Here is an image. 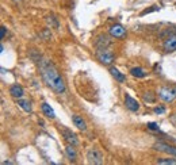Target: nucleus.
<instances>
[{
	"mask_svg": "<svg viewBox=\"0 0 176 165\" xmlns=\"http://www.w3.org/2000/svg\"><path fill=\"white\" fill-rule=\"evenodd\" d=\"M148 129H150V130H158V125L157 123H153V122H150V123H148Z\"/></svg>",
	"mask_w": 176,
	"mask_h": 165,
	"instance_id": "obj_21",
	"label": "nucleus"
},
{
	"mask_svg": "<svg viewBox=\"0 0 176 165\" xmlns=\"http://www.w3.org/2000/svg\"><path fill=\"white\" fill-rule=\"evenodd\" d=\"M130 75L137 77V79H142V77L146 76V72H145V69H142L140 67H134V68L130 69Z\"/></svg>",
	"mask_w": 176,
	"mask_h": 165,
	"instance_id": "obj_16",
	"label": "nucleus"
},
{
	"mask_svg": "<svg viewBox=\"0 0 176 165\" xmlns=\"http://www.w3.org/2000/svg\"><path fill=\"white\" fill-rule=\"evenodd\" d=\"M87 158H88V162L89 164H95V165L103 164V156H102V153L96 149V148H92V149L88 150Z\"/></svg>",
	"mask_w": 176,
	"mask_h": 165,
	"instance_id": "obj_7",
	"label": "nucleus"
},
{
	"mask_svg": "<svg viewBox=\"0 0 176 165\" xmlns=\"http://www.w3.org/2000/svg\"><path fill=\"white\" fill-rule=\"evenodd\" d=\"M153 111H154V114H164L165 112V107L164 106H158V107H154L153 108Z\"/></svg>",
	"mask_w": 176,
	"mask_h": 165,
	"instance_id": "obj_20",
	"label": "nucleus"
},
{
	"mask_svg": "<svg viewBox=\"0 0 176 165\" xmlns=\"http://www.w3.org/2000/svg\"><path fill=\"white\" fill-rule=\"evenodd\" d=\"M72 121H73V125H75L79 130H81V131L87 130V123H85L83 117H80V115H77V114H73L72 115Z\"/></svg>",
	"mask_w": 176,
	"mask_h": 165,
	"instance_id": "obj_11",
	"label": "nucleus"
},
{
	"mask_svg": "<svg viewBox=\"0 0 176 165\" xmlns=\"http://www.w3.org/2000/svg\"><path fill=\"white\" fill-rule=\"evenodd\" d=\"M110 73H111V76H113L118 82H125V81H126V76H125L122 72L118 71L117 68L111 67V68H110Z\"/></svg>",
	"mask_w": 176,
	"mask_h": 165,
	"instance_id": "obj_14",
	"label": "nucleus"
},
{
	"mask_svg": "<svg viewBox=\"0 0 176 165\" xmlns=\"http://www.w3.org/2000/svg\"><path fill=\"white\" fill-rule=\"evenodd\" d=\"M10 95L12 98H15V99H20V98H23L24 91H23V88L20 85L14 84V85L10 87Z\"/></svg>",
	"mask_w": 176,
	"mask_h": 165,
	"instance_id": "obj_12",
	"label": "nucleus"
},
{
	"mask_svg": "<svg viewBox=\"0 0 176 165\" xmlns=\"http://www.w3.org/2000/svg\"><path fill=\"white\" fill-rule=\"evenodd\" d=\"M65 153H67V157L69 158V161H75L76 157H77V153H76V149L75 146L68 143L67 148H65Z\"/></svg>",
	"mask_w": 176,
	"mask_h": 165,
	"instance_id": "obj_15",
	"label": "nucleus"
},
{
	"mask_svg": "<svg viewBox=\"0 0 176 165\" xmlns=\"http://www.w3.org/2000/svg\"><path fill=\"white\" fill-rule=\"evenodd\" d=\"M18 106L22 108L23 111H26V112H31V103L30 100H26V99H18Z\"/></svg>",
	"mask_w": 176,
	"mask_h": 165,
	"instance_id": "obj_17",
	"label": "nucleus"
},
{
	"mask_svg": "<svg viewBox=\"0 0 176 165\" xmlns=\"http://www.w3.org/2000/svg\"><path fill=\"white\" fill-rule=\"evenodd\" d=\"M157 164H160V165H176V160H173V158L157 160Z\"/></svg>",
	"mask_w": 176,
	"mask_h": 165,
	"instance_id": "obj_18",
	"label": "nucleus"
},
{
	"mask_svg": "<svg viewBox=\"0 0 176 165\" xmlns=\"http://www.w3.org/2000/svg\"><path fill=\"white\" fill-rule=\"evenodd\" d=\"M108 34L113 37V38H117V39H123L126 38V35H128V31H126V28L122 26V24H113V26H110L108 28Z\"/></svg>",
	"mask_w": 176,
	"mask_h": 165,
	"instance_id": "obj_4",
	"label": "nucleus"
},
{
	"mask_svg": "<svg viewBox=\"0 0 176 165\" xmlns=\"http://www.w3.org/2000/svg\"><path fill=\"white\" fill-rule=\"evenodd\" d=\"M96 57H98V60L100 61V64H103V65H111L113 61L115 60V54H114V52H111L110 49L98 50Z\"/></svg>",
	"mask_w": 176,
	"mask_h": 165,
	"instance_id": "obj_3",
	"label": "nucleus"
},
{
	"mask_svg": "<svg viewBox=\"0 0 176 165\" xmlns=\"http://www.w3.org/2000/svg\"><path fill=\"white\" fill-rule=\"evenodd\" d=\"M111 38L107 34H99L95 39V48L98 50H103V49H108L111 45Z\"/></svg>",
	"mask_w": 176,
	"mask_h": 165,
	"instance_id": "obj_6",
	"label": "nucleus"
},
{
	"mask_svg": "<svg viewBox=\"0 0 176 165\" xmlns=\"http://www.w3.org/2000/svg\"><path fill=\"white\" fill-rule=\"evenodd\" d=\"M60 131H61V134H63L64 139L67 141V143H71V145H73V146H77V145H79V139H77V135L73 133L72 130H69L68 127H65V126H61V127H60Z\"/></svg>",
	"mask_w": 176,
	"mask_h": 165,
	"instance_id": "obj_5",
	"label": "nucleus"
},
{
	"mask_svg": "<svg viewBox=\"0 0 176 165\" xmlns=\"http://www.w3.org/2000/svg\"><path fill=\"white\" fill-rule=\"evenodd\" d=\"M41 71H42V77L45 82L56 93H64L67 87H65L64 79L60 76V73L57 72V69L53 67L52 62L49 61H43L41 65Z\"/></svg>",
	"mask_w": 176,
	"mask_h": 165,
	"instance_id": "obj_1",
	"label": "nucleus"
},
{
	"mask_svg": "<svg viewBox=\"0 0 176 165\" xmlns=\"http://www.w3.org/2000/svg\"><path fill=\"white\" fill-rule=\"evenodd\" d=\"M144 100L145 102H148V103H153L154 102V95L152 92H146L144 95Z\"/></svg>",
	"mask_w": 176,
	"mask_h": 165,
	"instance_id": "obj_19",
	"label": "nucleus"
},
{
	"mask_svg": "<svg viewBox=\"0 0 176 165\" xmlns=\"http://www.w3.org/2000/svg\"><path fill=\"white\" fill-rule=\"evenodd\" d=\"M41 108H42V112L46 118H50V119H54L56 118V112L54 110L50 107V104H48V103H42L41 104Z\"/></svg>",
	"mask_w": 176,
	"mask_h": 165,
	"instance_id": "obj_13",
	"label": "nucleus"
},
{
	"mask_svg": "<svg viewBox=\"0 0 176 165\" xmlns=\"http://www.w3.org/2000/svg\"><path fill=\"white\" fill-rule=\"evenodd\" d=\"M154 149L164 152V153H167V154H171V156H173V157H176V148L172 146V145H168V143H165V142L154 143Z\"/></svg>",
	"mask_w": 176,
	"mask_h": 165,
	"instance_id": "obj_8",
	"label": "nucleus"
},
{
	"mask_svg": "<svg viewBox=\"0 0 176 165\" xmlns=\"http://www.w3.org/2000/svg\"><path fill=\"white\" fill-rule=\"evenodd\" d=\"M163 48H164L165 53H172L176 50V34L169 35L168 38H165L164 43H163Z\"/></svg>",
	"mask_w": 176,
	"mask_h": 165,
	"instance_id": "obj_10",
	"label": "nucleus"
},
{
	"mask_svg": "<svg viewBox=\"0 0 176 165\" xmlns=\"http://www.w3.org/2000/svg\"><path fill=\"white\" fill-rule=\"evenodd\" d=\"M125 104L130 111H133V112H137V111L140 110V103H138V100L134 99L133 96H130L129 93L125 95Z\"/></svg>",
	"mask_w": 176,
	"mask_h": 165,
	"instance_id": "obj_9",
	"label": "nucleus"
},
{
	"mask_svg": "<svg viewBox=\"0 0 176 165\" xmlns=\"http://www.w3.org/2000/svg\"><path fill=\"white\" fill-rule=\"evenodd\" d=\"M158 98L165 103H171L176 99V87H163L158 89Z\"/></svg>",
	"mask_w": 176,
	"mask_h": 165,
	"instance_id": "obj_2",
	"label": "nucleus"
},
{
	"mask_svg": "<svg viewBox=\"0 0 176 165\" xmlns=\"http://www.w3.org/2000/svg\"><path fill=\"white\" fill-rule=\"evenodd\" d=\"M0 30H2V32H0V38L4 39V37H6V31H7V28L4 27V26H2V28H0Z\"/></svg>",
	"mask_w": 176,
	"mask_h": 165,
	"instance_id": "obj_22",
	"label": "nucleus"
}]
</instances>
